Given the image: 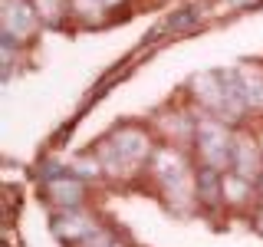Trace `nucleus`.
I'll return each mask as SVG.
<instances>
[{
	"label": "nucleus",
	"mask_w": 263,
	"mask_h": 247,
	"mask_svg": "<svg viewBox=\"0 0 263 247\" xmlns=\"http://www.w3.org/2000/svg\"><path fill=\"white\" fill-rule=\"evenodd\" d=\"M253 181H247L240 175H224V204H230V208H247L250 204V198H253Z\"/></svg>",
	"instance_id": "9b49d317"
},
{
	"label": "nucleus",
	"mask_w": 263,
	"mask_h": 247,
	"mask_svg": "<svg viewBox=\"0 0 263 247\" xmlns=\"http://www.w3.org/2000/svg\"><path fill=\"white\" fill-rule=\"evenodd\" d=\"M152 152H155V145L142 126H119L99 142L96 158L102 165V175L125 181L145 162H152Z\"/></svg>",
	"instance_id": "f03ea898"
},
{
	"label": "nucleus",
	"mask_w": 263,
	"mask_h": 247,
	"mask_svg": "<svg viewBox=\"0 0 263 247\" xmlns=\"http://www.w3.org/2000/svg\"><path fill=\"white\" fill-rule=\"evenodd\" d=\"M237 76H240L243 96H247V102H250V112L253 109H263V66L240 63V66H237Z\"/></svg>",
	"instance_id": "9d476101"
},
{
	"label": "nucleus",
	"mask_w": 263,
	"mask_h": 247,
	"mask_svg": "<svg viewBox=\"0 0 263 247\" xmlns=\"http://www.w3.org/2000/svg\"><path fill=\"white\" fill-rule=\"evenodd\" d=\"M191 96L194 102L204 109V115H214V119L227 122H240L247 112H250V102L243 96L240 76L234 69H214V73H197L191 79Z\"/></svg>",
	"instance_id": "f257e3e1"
},
{
	"label": "nucleus",
	"mask_w": 263,
	"mask_h": 247,
	"mask_svg": "<svg viewBox=\"0 0 263 247\" xmlns=\"http://www.w3.org/2000/svg\"><path fill=\"white\" fill-rule=\"evenodd\" d=\"M99 4H102V7H105V10H115V7H119V4H122V0H99Z\"/></svg>",
	"instance_id": "4468645a"
},
{
	"label": "nucleus",
	"mask_w": 263,
	"mask_h": 247,
	"mask_svg": "<svg viewBox=\"0 0 263 247\" xmlns=\"http://www.w3.org/2000/svg\"><path fill=\"white\" fill-rule=\"evenodd\" d=\"M194 152L201 165L208 168H230V152H234V132L227 122L214 119V115H201L194 129Z\"/></svg>",
	"instance_id": "20e7f679"
},
{
	"label": "nucleus",
	"mask_w": 263,
	"mask_h": 247,
	"mask_svg": "<svg viewBox=\"0 0 263 247\" xmlns=\"http://www.w3.org/2000/svg\"><path fill=\"white\" fill-rule=\"evenodd\" d=\"M53 234L60 237L63 244L82 247V244L92 241V237L102 234V224H99V221H96L86 208H69V211H56V218H53Z\"/></svg>",
	"instance_id": "423d86ee"
},
{
	"label": "nucleus",
	"mask_w": 263,
	"mask_h": 247,
	"mask_svg": "<svg viewBox=\"0 0 263 247\" xmlns=\"http://www.w3.org/2000/svg\"><path fill=\"white\" fill-rule=\"evenodd\" d=\"M33 7L40 13V23H46V27H60L66 13H72L69 0H33Z\"/></svg>",
	"instance_id": "f8f14e48"
},
{
	"label": "nucleus",
	"mask_w": 263,
	"mask_h": 247,
	"mask_svg": "<svg viewBox=\"0 0 263 247\" xmlns=\"http://www.w3.org/2000/svg\"><path fill=\"white\" fill-rule=\"evenodd\" d=\"M0 23H4V40L10 43H27L40 27V13L33 0H4L0 4Z\"/></svg>",
	"instance_id": "39448f33"
},
{
	"label": "nucleus",
	"mask_w": 263,
	"mask_h": 247,
	"mask_svg": "<svg viewBox=\"0 0 263 247\" xmlns=\"http://www.w3.org/2000/svg\"><path fill=\"white\" fill-rule=\"evenodd\" d=\"M82 247H119V244H112V241H109V234L102 231L99 237H92V241H89V244H82Z\"/></svg>",
	"instance_id": "ddd939ff"
},
{
	"label": "nucleus",
	"mask_w": 263,
	"mask_h": 247,
	"mask_svg": "<svg viewBox=\"0 0 263 247\" xmlns=\"http://www.w3.org/2000/svg\"><path fill=\"white\" fill-rule=\"evenodd\" d=\"M43 191H46L49 201H53L56 211L82 208V201H86V181L76 178V175H72V168H69V171H63V175L43 181Z\"/></svg>",
	"instance_id": "6e6552de"
},
{
	"label": "nucleus",
	"mask_w": 263,
	"mask_h": 247,
	"mask_svg": "<svg viewBox=\"0 0 263 247\" xmlns=\"http://www.w3.org/2000/svg\"><path fill=\"white\" fill-rule=\"evenodd\" d=\"M230 171L253 185L263 181V152L253 135H234V152H230Z\"/></svg>",
	"instance_id": "0eeeda50"
},
{
	"label": "nucleus",
	"mask_w": 263,
	"mask_h": 247,
	"mask_svg": "<svg viewBox=\"0 0 263 247\" xmlns=\"http://www.w3.org/2000/svg\"><path fill=\"white\" fill-rule=\"evenodd\" d=\"M148 168H152V178L161 198L175 211H187L197 201V171L191 168V158L178 145H158L152 152Z\"/></svg>",
	"instance_id": "7ed1b4c3"
},
{
	"label": "nucleus",
	"mask_w": 263,
	"mask_h": 247,
	"mask_svg": "<svg viewBox=\"0 0 263 247\" xmlns=\"http://www.w3.org/2000/svg\"><path fill=\"white\" fill-rule=\"evenodd\" d=\"M197 201L208 208H220L224 204V171L220 168H197Z\"/></svg>",
	"instance_id": "1a4fd4ad"
}]
</instances>
